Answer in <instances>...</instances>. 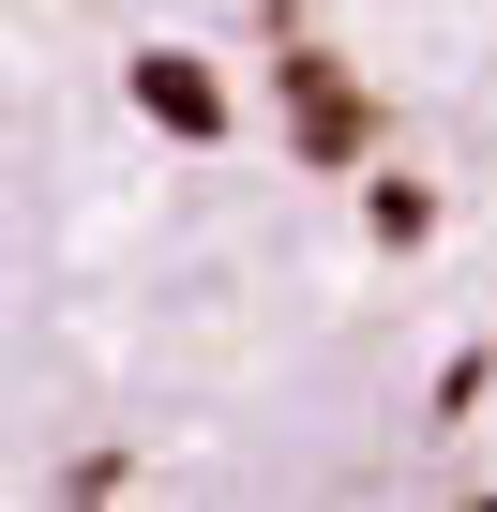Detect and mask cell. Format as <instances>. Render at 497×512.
I'll use <instances>...</instances> for the list:
<instances>
[{
    "mask_svg": "<svg viewBox=\"0 0 497 512\" xmlns=\"http://www.w3.org/2000/svg\"><path fill=\"white\" fill-rule=\"evenodd\" d=\"M0 482H497V0H0Z\"/></svg>",
    "mask_w": 497,
    "mask_h": 512,
    "instance_id": "6da1fadb",
    "label": "cell"
}]
</instances>
